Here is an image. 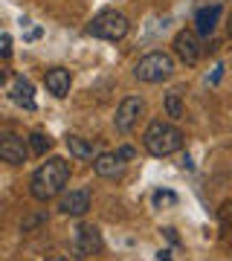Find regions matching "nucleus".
<instances>
[{
	"label": "nucleus",
	"mask_w": 232,
	"mask_h": 261,
	"mask_svg": "<svg viewBox=\"0 0 232 261\" xmlns=\"http://www.w3.org/2000/svg\"><path fill=\"white\" fill-rule=\"evenodd\" d=\"M87 32L93 38H102V41H122L128 35V18L116 9H105L90 20Z\"/></svg>",
	"instance_id": "obj_4"
},
{
	"label": "nucleus",
	"mask_w": 232,
	"mask_h": 261,
	"mask_svg": "<svg viewBox=\"0 0 232 261\" xmlns=\"http://www.w3.org/2000/svg\"><path fill=\"white\" fill-rule=\"evenodd\" d=\"M174 73V58L168 53H148L145 58H139V64L134 67V75L145 84H157L171 79Z\"/></svg>",
	"instance_id": "obj_3"
},
{
	"label": "nucleus",
	"mask_w": 232,
	"mask_h": 261,
	"mask_svg": "<svg viewBox=\"0 0 232 261\" xmlns=\"http://www.w3.org/2000/svg\"><path fill=\"white\" fill-rule=\"evenodd\" d=\"M142 113H145V102H142L139 96H128V99H122L119 111L113 116V125H116L119 134H131V130L137 128V122H139Z\"/></svg>",
	"instance_id": "obj_7"
},
{
	"label": "nucleus",
	"mask_w": 232,
	"mask_h": 261,
	"mask_svg": "<svg viewBox=\"0 0 232 261\" xmlns=\"http://www.w3.org/2000/svg\"><path fill=\"white\" fill-rule=\"evenodd\" d=\"M166 113L171 116V119H183V99H180L177 90L166 93Z\"/></svg>",
	"instance_id": "obj_16"
},
{
	"label": "nucleus",
	"mask_w": 232,
	"mask_h": 261,
	"mask_svg": "<svg viewBox=\"0 0 232 261\" xmlns=\"http://www.w3.org/2000/svg\"><path fill=\"white\" fill-rule=\"evenodd\" d=\"M58 209L64 215H70V218H82V215L90 209V189H73V192H67V195L61 197Z\"/></svg>",
	"instance_id": "obj_9"
},
{
	"label": "nucleus",
	"mask_w": 232,
	"mask_h": 261,
	"mask_svg": "<svg viewBox=\"0 0 232 261\" xmlns=\"http://www.w3.org/2000/svg\"><path fill=\"white\" fill-rule=\"evenodd\" d=\"M102 247H105V241H102L99 226L84 224L75 229V235H73V255L75 258H93V255L102 252Z\"/></svg>",
	"instance_id": "obj_5"
},
{
	"label": "nucleus",
	"mask_w": 232,
	"mask_h": 261,
	"mask_svg": "<svg viewBox=\"0 0 232 261\" xmlns=\"http://www.w3.org/2000/svg\"><path fill=\"white\" fill-rule=\"evenodd\" d=\"M218 224H221V232H223V241H229L232 238V200L218 209Z\"/></svg>",
	"instance_id": "obj_15"
},
{
	"label": "nucleus",
	"mask_w": 232,
	"mask_h": 261,
	"mask_svg": "<svg viewBox=\"0 0 232 261\" xmlns=\"http://www.w3.org/2000/svg\"><path fill=\"white\" fill-rule=\"evenodd\" d=\"M174 53L186 67H195L197 61H200V56H203V44H200L197 32H192V29L177 32L174 35Z\"/></svg>",
	"instance_id": "obj_6"
},
{
	"label": "nucleus",
	"mask_w": 232,
	"mask_h": 261,
	"mask_svg": "<svg viewBox=\"0 0 232 261\" xmlns=\"http://www.w3.org/2000/svg\"><path fill=\"white\" fill-rule=\"evenodd\" d=\"M119 157L122 160H131V157H134V148H128V145H125V148H119Z\"/></svg>",
	"instance_id": "obj_22"
},
{
	"label": "nucleus",
	"mask_w": 232,
	"mask_h": 261,
	"mask_svg": "<svg viewBox=\"0 0 232 261\" xmlns=\"http://www.w3.org/2000/svg\"><path fill=\"white\" fill-rule=\"evenodd\" d=\"M221 75H223V67L218 64V67H215V73H212V79H209V82H212V84H215V82H221Z\"/></svg>",
	"instance_id": "obj_21"
},
{
	"label": "nucleus",
	"mask_w": 232,
	"mask_h": 261,
	"mask_svg": "<svg viewBox=\"0 0 232 261\" xmlns=\"http://www.w3.org/2000/svg\"><path fill=\"white\" fill-rule=\"evenodd\" d=\"M157 258H160V261H171V252H168V250H160Z\"/></svg>",
	"instance_id": "obj_23"
},
{
	"label": "nucleus",
	"mask_w": 232,
	"mask_h": 261,
	"mask_svg": "<svg viewBox=\"0 0 232 261\" xmlns=\"http://www.w3.org/2000/svg\"><path fill=\"white\" fill-rule=\"evenodd\" d=\"M29 145L27 140H20V137H15V134H6L3 140H0V157L6 160V163H12V166H23L29 160Z\"/></svg>",
	"instance_id": "obj_8"
},
{
	"label": "nucleus",
	"mask_w": 232,
	"mask_h": 261,
	"mask_svg": "<svg viewBox=\"0 0 232 261\" xmlns=\"http://www.w3.org/2000/svg\"><path fill=\"white\" fill-rule=\"evenodd\" d=\"M93 171L105 180H116L125 174V160L119 157V151L116 154H99V157L93 160Z\"/></svg>",
	"instance_id": "obj_10"
},
{
	"label": "nucleus",
	"mask_w": 232,
	"mask_h": 261,
	"mask_svg": "<svg viewBox=\"0 0 232 261\" xmlns=\"http://www.w3.org/2000/svg\"><path fill=\"white\" fill-rule=\"evenodd\" d=\"M229 38H232V20H229Z\"/></svg>",
	"instance_id": "obj_24"
},
{
	"label": "nucleus",
	"mask_w": 232,
	"mask_h": 261,
	"mask_svg": "<svg viewBox=\"0 0 232 261\" xmlns=\"http://www.w3.org/2000/svg\"><path fill=\"white\" fill-rule=\"evenodd\" d=\"M177 203V195L174 192H168V189H160V192H154V206H174Z\"/></svg>",
	"instance_id": "obj_18"
},
{
	"label": "nucleus",
	"mask_w": 232,
	"mask_h": 261,
	"mask_svg": "<svg viewBox=\"0 0 232 261\" xmlns=\"http://www.w3.org/2000/svg\"><path fill=\"white\" fill-rule=\"evenodd\" d=\"M44 82H46V90L56 96V99H64V96L70 93V82H73V79H70V73H67L64 67H53V70L46 73Z\"/></svg>",
	"instance_id": "obj_11"
},
{
	"label": "nucleus",
	"mask_w": 232,
	"mask_h": 261,
	"mask_svg": "<svg viewBox=\"0 0 232 261\" xmlns=\"http://www.w3.org/2000/svg\"><path fill=\"white\" fill-rule=\"evenodd\" d=\"M70 174H73V168H70L67 160L61 157L46 160L29 180V192H32L35 200H53L56 195L64 192V186L70 183Z\"/></svg>",
	"instance_id": "obj_1"
},
{
	"label": "nucleus",
	"mask_w": 232,
	"mask_h": 261,
	"mask_svg": "<svg viewBox=\"0 0 232 261\" xmlns=\"http://www.w3.org/2000/svg\"><path fill=\"white\" fill-rule=\"evenodd\" d=\"M29 148H32V154L44 157L46 151L53 148V140H49L46 134H41V130H38V134H32V137H29Z\"/></svg>",
	"instance_id": "obj_17"
},
{
	"label": "nucleus",
	"mask_w": 232,
	"mask_h": 261,
	"mask_svg": "<svg viewBox=\"0 0 232 261\" xmlns=\"http://www.w3.org/2000/svg\"><path fill=\"white\" fill-rule=\"evenodd\" d=\"M46 221V215H38V218H29V221H23V226H20V229H23V232H29V229H35L38 224H44Z\"/></svg>",
	"instance_id": "obj_19"
},
{
	"label": "nucleus",
	"mask_w": 232,
	"mask_h": 261,
	"mask_svg": "<svg viewBox=\"0 0 232 261\" xmlns=\"http://www.w3.org/2000/svg\"><path fill=\"white\" fill-rule=\"evenodd\" d=\"M218 18H221V6L215 3V6H203V9H197L195 15V23H197V32L203 38H209L218 27Z\"/></svg>",
	"instance_id": "obj_12"
},
{
	"label": "nucleus",
	"mask_w": 232,
	"mask_h": 261,
	"mask_svg": "<svg viewBox=\"0 0 232 261\" xmlns=\"http://www.w3.org/2000/svg\"><path fill=\"white\" fill-rule=\"evenodd\" d=\"M32 93H35V87L27 82V79H15V84H12V99L18 105H23L27 111H35V99H32Z\"/></svg>",
	"instance_id": "obj_13"
},
{
	"label": "nucleus",
	"mask_w": 232,
	"mask_h": 261,
	"mask_svg": "<svg viewBox=\"0 0 232 261\" xmlns=\"http://www.w3.org/2000/svg\"><path fill=\"white\" fill-rule=\"evenodd\" d=\"M67 148H70V154L79 160H90L93 157V142L82 140V137H67Z\"/></svg>",
	"instance_id": "obj_14"
},
{
	"label": "nucleus",
	"mask_w": 232,
	"mask_h": 261,
	"mask_svg": "<svg viewBox=\"0 0 232 261\" xmlns=\"http://www.w3.org/2000/svg\"><path fill=\"white\" fill-rule=\"evenodd\" d=\"M0 53H3V56L9 58V53H12V38H9V35H3V38H0Z\"/></svg>",
	"instance_id": "obj_20"
},
{
	"label": "nucleus",
	"mask_w": 232,
	"mask_h": 261,
	"mask_svg": "<svg viewBox=\"0 0 232 261\" xmlns=\"http://www.w3.org/2000/svg\"><path fill=\"white\" fill-rule=\"evenodd\" d=\"M183 140L186 137L177 125H168V122L157 119L148 125L145 137H142V145H145V151L151 157H171V154H177L183 148Z\"/></svg>",
	"instance_id": "obj_2"
}]
</instances>
